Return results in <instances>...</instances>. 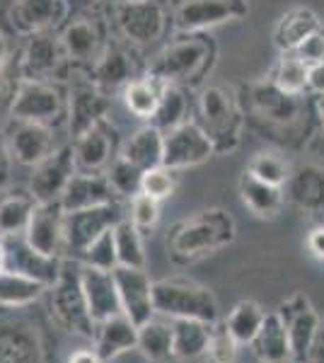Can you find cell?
<instances>
[{"instance_id":"1","label":"cell","mask_w":324,"mask_h":363,"mask_svg":"<svg viewBox=\"0 0 324 363\" xmlns=\"http://www.w3.org/2000/svg\"><path fill=\"white\" fill-rule=\"evenodd\" d=\"M235 240V220L223 208H208L184 220L169 235V252L189 262L225 247Z\"/></svg>"},{"instance_id":"2","label":"cell","mask_w":324,"mask_h":363,"mask_svg":"<svg viewBox=\"0 0 324 363\" xmlns=\"http://www.w3.org/2000/svg\"><path fill=\"white\" fill-rule=\"evenodd\" d=\"M199 124L211 138L216 153H233L242 140L245 126V114L238 97H233V92L220 85L203 87L199 95Z\"/></svg>"},{"instance_id":"3","label":"cell","mask_w":324,"mask_h":363,"mask_svg":"<svg viewBox=\"0 0 324 363\" xmlns=\"http://www.w3.org/2000/svg\"><path fill=\"white\" fill-rule=\"evenodd\" d=\"M152 303H155V315L169 320H201L208 325L218 322V301L213 291L196 281H152Z\"/></svg>"},{"instance_id":"4","label":"cell","mask_w":324,"mask_h":363,"mask_svg":"<svg viewBox=\"0 0 324 363\" xmlns=\"http://www.w3.org/2000/svg\"><path fill=\"white\" fill-rule=\"evenodd\" d=\"M49 308L63 330L87 339L95 337L97 325L90 315L85 291L80 284V264H63L58 279L49 286Z\"/></svg>"},{"instance_id":"5","label":"cell","mask_w":324,"mask_h":363,"mask_svg":"<svg viewBox=\"0 0 324 363\" xmlns=\"http://www.w3.org/2000/svg\"><path fill=\"white\" fill-rule=\"evenodd\" d=\"M213 58V46L203 37H189L164 46V49L150 61L148 75L160 80L162 85H186L196 80L208 68Z\"/></svg>"},{"instance_id":"6","label":"cell","mask_w":324,"mask_h":363,"mask_svg":"<svg viewBox=\"0 0 324 363\" xmlns=\"http://www.w3.org/2000/svg\"><path fill=\"white\" fill-rule=\"evenodd\" d=\"M68 112V99L63 90L49 80H20L13 102H10V119L34 121V124L51 126Z\"/></svg>"},{"instance_id":"7","label":"cell","mask_w":324,"mask_h":363,"mask_svg":"<svg viewBox=\"0 0 324 363\" xmlns=\"http://www.w3.org/2000/svg\"><path fill=\"white\" fill-rule=\"evenodd\" d=\"M126 218L119 201L104 203V206L68 211L63 216V250L68 255L80 257L102 233L111 230Z\"/></svg>"},{"instance_id":"8","label":"cell","mask_w":324,"mask_h":363,"mask_svg":"<svg viewBox=\"0 0 324 363\" xmlns=\"http://www.w3.org/2000/svg\"><path fill=\"white\" fill-rule=\"evenodd\" d=\"M20 310L0 306V363H44L39 330Z\"/></svg>"},{"instance_id":"9","label":"cell","mask_w":324,"mask_h":363,"mask_svg":"<svg viewBox=\"0 0 324 363\" xmlns=\"http://www.w3.org/2000/svg\"><path fill=\"white\" fill-rule=\"evenodd\" d=\"M247 0H174V27L196 34L247 15Z\"/></svg>"},{"instance_id":"10","label":"cell","mask_w":324,"mask_h":363,"mask_svg":"<svg viewBox=\"0 0 324 363\" xmlns=\"http://www.w3.org/2000/svg\"><path fill=\"white\" fill-rule=\"evenodd\" d=\"M167 15L157 0H121L116 5V27L133 46H150L164 34Z\"/></svg>"},{"instance_id":"11","label":"cell","mask_w":324,"mask_h":363,"mask_svg":"<svg viewBox=\"0 0 324 363\" xmlns=\"http://www.w3.org/2000/svg\"><path fill=\"white\" fill-rule=\"evenodd\" d=\"M276 313L281 315L288 332V342H291V354L296 363H310L312 347H315L317 332H320V315L312 308L310 298L305 294H296L281 303Z\"/></svg>"},{"instance_id":"12","label":"cell","mask_w":324,"mask_h":363,"mask_svg":"<svg viewBox=\"0 0 324 363\" xmlns=\"http://www.w3.org/2000/svg\"><path fill=\"white\" fill-rule=\"evenodd\" d=\"M78 172L73 155V143L56 148L49 157L34 165L32 177H29V194L37 203L44 201H61L68 182Z\"/></svg>"},{"instance_id":"13","label":"cell","mask_w":324,"mask_h":363,"mask_svg":"<svg viewBox=\"0 0 324 363\" xmlns=\"http://www.w3.org/2000/svg\"><path fill=\"white\" fill-rule=\"evenodd\" d=\"M211 155H216L213 143L206 136V131L199 121H186V124L177 126L174 131L164 133L162 165L174 169V172L177 169L201 165Z\"/></svg>"},{"instance_id":"14","label":"cell","mask_w":324,"mask_h":363,"mask_svg":"<svg viewBox=\"0 0 324 363\" xmlns=\"http://www.w3.org/2000/svg\"><path fill=\"white\" fill-rule=\"evenodd\" d=\"M109 109H111L109 95L92 83L90 75L85 80L73 83L68 90V112H66L68 133L73 138H78L87 128H92L102 119H107Z\"/></svg>"},{"instance_id":"15","label":"cell","mask_w":324,"mask_h":363,"mask_svg":"<svg viewBox=\"0 0 324 363\" xmlns=\"http://www.w3.org/2000/svg\"><path fill=\"white\" fill-rule=\"evenodd\" d=\"M116 291H119L121 310L135 327L145 325L155 318V303H152V281L145 269L116 267L114 269Z\"/></svg>"},{"instance_id":"16","label":"cell","mask_w":324,"mask_h":363,"mask_svg":"<svg viewBox=\"0 0 324 363\" xmlns=\"http://www.w3.org/2000/svg\"><path fill=\"white\" fill-rule=\"evenodd\" d=\"M68 61L66 51H63L61 37L51 32H39V34H29L27 46L22 51V78L25 80H51L54 75H58Z\"/></svg>"},{"instance_id":"17","label":"cell","mask_w":324,"mask_h":363,"mask_svg":"<svg viewBox=\"0 0 324 363\" xmlns=\"http://www.w3.org/2000/svg\"><path fill=\"white\" fill-rule=\"evenodd\" d=\"M8 138L10 153L20 165L34 167L39 165L44 157H49L56 150L54 143V131L51 126L34 124V121H17L10 119V126L5 131Z\"/></svg>"},{"instance_id":"18","label":"cell","mask_w":324,"mask_h":363,"mask_svg":"<svg viewBox=\"0 0 324 363\" xmlns=\"http://www.w3.org/2000/svg\"><path fill=\"white\" fill-rule=\"evenodd\" d=\"M63 216L66 211H63L61 201L37 203L25 230L29 247L46 257H61V252H66L63 250Z\"/></svg>"},{"instance_id":"19","label":"cell","mask_w":324,"mask_h":363,"mask_svg":"<svg viewBox=\"0 0 324 363\" xmlns=\"http://www.w3.org/2000/svg\"><path fill=\"white\" fill-rule=\"evenodd\" d=\"M250 107L276 126H291L300 116V99L296 95H288L281 87H276L271 80H259L245 87Z\"/></svg>"},{"instance_id":"20","label":"cell","mask_w":324,"mask_h":363,"mask_svg":"<svg viewBox=\"0 0 324 363\" xmlns=\"http://www.w3.org/2000/svg\"><path fill=\"white\" fill-rule=\"evenodd\" d=\"M80 284L82 291H85L87 308H90L95 325L123 313L119 291H116L114 272H102V269L80 264Z\"/></svg>"},{"instance_id":"21","label":"cell","mask_w":324,"mask_h":363,"mask_svg":"<svg viewBox=\"0 0 324 363\" xmlns=\"http://www.w3.org/2000/svg\"><path fill=\"white\" fill-rule=\"evenodd\" d=\"M68 15L66 0H15L10 8V22L20 34L51 32Z\"/></svg>"},{"instance_id":"22","label":"cell","mask_w":324,"mask_h":363,"mask_svg":"<svg viewBox=\"0 0 324 363\" xmlns=\"http://www.w3.org/2000/svg\"><path fill=\"white\" fill-rule=\"evenodd\" d=\"M111 153H114V128L109 124V116L80 133L78 138H73L78 172H102L111 162Z\"/></svg>"},{"instance_id":"23","label":"cell","mask_w":324,"mask_h":363,"mask_svg":"<svg viewBox=\"0 0 324 363\" xmlns=\"http://www.w3.org/2000/svg\"><path fill=\"white\" fill-rule=\"evenodd\" d=\"M116 201V191L102 172H75L61 196L63 211H80Z\"/></svg>"},{"instance_id":"24","label":"cell","mask_w":324,"mask_h":363,"mask_svg":"<svg viewBox=\"0 0 324 363\" xmlns=\"http://www.w3.org/2000/svg\"><path fill=\"white\" fill-rule=\"evenodd\" d=\"M61 44L70 63L92 66L102 54V32L99 25L90 17H75L61 32Z\"/></svg>"},{"instance_id":"25","label":"cell","mask_w":324,"mask_h":363,"mask_svg":"<svg viewBox=\"0 0 324 363\" xmlns=\"http://www.w3.org/2000/svg\"><path fill=\"white\" fill-rule=\"evenodd\" d=\"M5 247H8V269L27 274V277L37 279L46 286L54 284L63 269L61 257H46V255H41V252L32 250L27 245L25 235L8 238Z\"/></svg>"},{"instance_id":"26","label":"cell","mask_w":324,"mask_h":363,"mask_svg":"<svg viewBox=\"0 0 324 363\" xmlns=\"http://www.w3.org/2000/svg\"><path fill=\"white\" fill-rule=\"evenodd\" d=\"M284 194L293 206H298L305 213H320L324 211V169L312 162L291 169Z\"/></svg>"},{"instance_id":"27","label":"cell","mask_w":324,"mask_h":363,"mask_svg":"<svg viewBox=\"0 0 324 363\" xmlns=\"http://www.w3.org/2000/svg\"><path fill=\"white\" fill-rule=\"evenodd\" d=\"M87 75H90L92 83L102 92H107V95H111V92H116V90H123L131 80H135L133 61H131V56H128V51L114 44L104 46L99 58L92 63L90 70H87Z\"/></svg>"},{"instance_id":"28","label":"cell","mask_w":324,"mask_h":363,"mask_svg":"<svg viewBox=\"0 0 324 363\" xmlns=\"http://www.w3.org/2000/svg\"><path fill=\"white\" fill-rule=\"evenodd\" d=\"M135 344H138V327H135L123 313L97 325L95 351L104 363L135 349Z\"/></svg>"},{"instance_id":"29","label":"cell","mask_w":324,"mask_h":363,"mask_svg":"<svg viewBox=\"0 0 324 363\" xmlns=\"http://www.w3.org/2000/svg\"><path fill=\"white\" fill-rule=\"evenodd\" d=\"M322 20L317 13H312L310 8H293L281 17L279 25L274 29V42L279 46L281 54H293L298 51V46L310 39L315 32H320Z\"/></svg>"},{"instance_id":"30","label":"cell","mask_w":324,"mask_h":363,"mask_svg":"<svg viewBox=\"0 0 324 363\" xmlns=\"http://www.w3.org/2000/svg\"><path fill=\"white\" fill-rule=\"evenodd\" d=\"M250 347L255 349L257 359L262 363H291L293 361L288 332L279 313H267L262 330L257 332V337L252 339Z\"/></svg>"},{"instance_id":"31","label":"cell","mask_w":324,"mask_h":363,"mask_svg":"<svg viewBox=\"0 0 324 363\" xmlns=\"http://www.w3.org/2000/svg\"><path fill=\"white\" fill-rule=\"evenodd\" d=\"M162 153H164V133L157 126L145 124L126 138L119 155L126 157L131 165L145 172L150 167L162 165Z\"/></svg>"},{"instance_id":"32","label":"cell","mask_w":324,"mask_h":363,"mask_svg":"<svg viewBox=\"0 0 324 363\" xmlns=\"http://www.w3.org/2000/svg\"><path fill=\"white\" fill-rule=\"evenodd\" d=\"M240 196H242L245 206L255 216H259V218H274L286 203L284 186L267 184V182L252 177L247 172L240 179Z\"/></svg>"},{"instance_id":"33","label":"cell","mask_w":324,"mask_h":363,"mask_svg":"<svg viewBox=\"0 0 324 363\" xmlns=\"http://www.w3.org/2000/svg\"><path fill=\"white\" fill-rule=\"evenodd\" d=\"M44 291H49V286L27 274L15 272V269L0 272V306L3 308H27L39 301Z\"/></svg>"},{"instance_id":"34","label":"cell","mask_w":324,"mask_h":363,"mask_svg":"<svg viewBox=\"0 0 324 363\" xmlns=\"http://www.w3.org/2000/svg\"><path fill=\"white\" fill-rule=\"evenodd\" d=\"M172 322V347L174 359L194 361L199 356H206V347H208L211 325L201 320H169Z\"/></svg>"},{"instance_id":"35","label":"cell","mask_w":324,"mask_h":363,"mask_svg":"<svg viewBox=\"0 0 324 363\" xmlns=\"http://www.w3.org/2000/svg\"><path fill=\"white\" fill-rule=\"evenodd\" d=\"M135 349L145 356L150 363H167L174 359L172 347V322L164 320H148L138 327V344Z\"/></svg>"},{"instance_id":"36","label":"cell","mask_w":324,"mask_h":363,"mask_svg":"<svg viewBox=\"0 0 324 363\" xmlns=\"http://www.w3.org/2000/svg\"><path fill=\"white\" fill-rule=\"evenodd\" d=\"M189 97H186L184 87L181 85H164L160 102H157V109L152 114L150 124L157 126L162 133L174 131L177 126L186 124V116H189Z\"/></svg>"},{"instance_id":"37","label":"cell","mask_w":324,"mask_h":363,"mask_svg":"<svg viewBox=\"0 0 324 363\" xmlns=\"http://www.w3.org/2000/svg\"><path fill=\"white\" fill-rule=\"evenodd\" d=\"M162 87L164 85L160 80L150 78V75L145 73L143 78H135L123 87V104H126V109L133 116L150 121L157 109V102H160Z\"/></svg>"},{"instance_id":"38","label":"cell","mask_w":324,"mask_h":363,"mask_svg":"<svg viewBox=\"0 0 324 363\" xmlns=\"http://www.w3.org/2000/svg\"><path fill=\"white\" fill-rule=\"evenodd\" d=\"M34 206L37 201L32 194H10L0 199V238L25 235Z\"/></svg>"},{"instance_id":"39","label":"cell","mask_w":324,"mask_h":363,"mask_svg":"<svg viewBox=\"0 0 324 363\" xmlns=\"http://www.w3.org/2000/svg\"><path fill=\"white\" fill-rule=\"evenodd\" d=\"M264 318H267V310L259 306V303L240 301L238 306L230 310V315L225 318V325L240 344H252V339H255L257 332L262 330Z\"/></svg>"},{"instance_id":"40","label":"cell","mask_w":324,"mask_h":363,"mask_svg":"<svg viewBox=\"0 0 324 363\" xmlns=\"http://www.w3.org/2000/svg\"><path fill=\"white\" fill-rule=\"evenodd\" d=\"M308 68L310 66L298 54H281L279 63L271 70L269 80L284 92H288V95L300 97L308 90Z\"/></svg>"},{"instance_id":"41","label":"cell","mask_w":324,"mask_h":363,"mask_svg":"<svg viewBox=\"0 0 324 363\" xmlns=\"http://www.w3.org/2000/svg\"><path fill=\"white\" fill-rule=\"evenodd\" d=\"M114 242H116V257H119V267L145 269L143 233H140L128 218H123L121 223L114 228Z\"/></svg>"},{"instance_id":"42","label":"cell","mask_w":324,"mask_h":363,"mask_svg":"<svg viewBox=\"0 0 324 363\" xmlns=\"http://www.w3.org/2000/svg\"><path fill=\"white\" fill-rule=\"evenodd\" d=\"M247 174L267 182V184L286 186L288 177H291V165H288L279 153H267V150H264V153H257L250 160Z\"/></svg>"},{"instance_id":"43","label":"cell","mask_w":324,"mask_h":363,"mask_svg":"<svg viewBox=\"0 0 324 363\" xmlns=\"http://www.w3.org/2000/svg\"><path fill=\"white\" fill-rule=\"evenodd\" d=\"M107 179L114 186L116 196L131 199L140 191V182H143V169H138L135 165L126 160V157L116 155L114 160L109 162L107 169Z\"/></svg>"},{"instance_id":"44","label":"cell","mask_w":324,"mask_h":363,"mask_svg":"<svg viewBox=\"0 0 324 363\" xmlns=\"http://www.w3.org/2000/svg\"><path fill=\"white\" fill-rule=\"evenodd\" d=\"M240 354V342L233 337V332L228 330L225 320H218L211 325V337L208 347H206V356L211 363H238Z\"/></svg>"},{"instance_id":"45","label":"cell","mask_w":324,"mask_h":363,"mask_svg":"<svg viewBox=\"0 0 324 363\" xmlns=\"http://www.w3.org/2000/svg\"><path fill=\"white\" fill-rule=\"evenodd\" d=\"M80 264L102 269V272H114L119 267V257H116V242H114V228L107 233H102L95 242L90 245L82 255L78 257Z\"/></svg>"},{"instance_id":"46","label":"cell","mask_w":324,"mask_h":363,"mask_svg":"<svg viewBox=\"0 0 324 363\" xmlns=\"http://www.w3.org/2000/svg\"><path fill=\"white\" fill-rule=\"evenodd\" d=\"M128 220L140 233L152 230L157 225V220H160V201L145 194V191H138L135 196L128 199Z\"/></svg>"},{"instance_id":"47","label":"cell","mask_w":324,"mask_h":363,"mask_svg":"<svg viewBox=\"0 0 324 363\" xmlns=\"http://www.w3.org/2000/svg\"><path fill=\"white\" fill-rule=\"evenodd\" d=\"M177 189V174L174 169L164 167V165H157V167H150L143 172V182H140V191L150 194L152 199L162 201V199H169L174 194Z\"/></svg>"},{"instance_id":"48","label":"cell","mask_w":324,"mask_h":363,"mask_svg":"<svg viewBox=\"0 0 324 363\" xmlns=\"http://www.w3.org/2000/svg\"><path fill=\"white\" fill-rule=\"evenodd\" d=\"M293 54H298L308 66L322 63L324 61V29L315 32L310 39H305V42L298 46V51H293Z\"/></svg>"},{"instance_id":"49","label":"cell","mask_w":324,"mask_h":363,"mask_svg":"<svg viewBox=\"0 0 324 363\" xmlns=\"http://www.w3.org/2000/svg\"><path fill=\"white\" fill-rule=\"evenodd\" d=\"M13 153H10V145H8V138H5V133L0 131V191L5 189V186L10 184V179H13Z\"/></svg>"},{"instance_id":"50","label":"cell","mask_w":324,"mask_h":363,"mask_svg":"<svg viewBox=\"0 0 324 363\" xmlns=\"http://www.w3.org/2000/svg\"><path fill=\"white\" fill-rule=\"evenodd\" d=\"M308 90L317 97L324 95V61L308 68Z\"/></svg>"},{"instance_id":"51","label":"cell","mask_w":324,"mask_h":363,"mask_svg":"<svg viewBox=\"0 0 324 363\" xmlns=\"http://www.w3.org/2000/svg\"><path fill=\"white\" fill-rule=\"evenodd\" d=\"M308 250H310V255L315 257V259L324 262V225H317V228H312V230H310Z\"/></svg>"},{"instance_id":"52","label":"cell","mask_w":324,"mask_h":363,"mask_svg":"<svg viewBox=\"0 0 324 363\" xmlns=\"http://www.w3.org/2000/svg\"><path fill=\"white\" fill-rule=\"evenodd\" d=\"M68 363H104V361L99 359V354L95 349H80V351H73V354H70Z\"/></svg>"},{"instance_id":"53","label":"cell","mask_w":324,"mask_h":363,"mask_svg":"<svg viewBox=\"0 0 324 363\" xmlns=\"http://www.w3.org/2000/svg\"><path fill=\"white\" fill-rule=\"evenodd\" d=\"M310 363H324V320L320 322V332H317L315 347H312Z\"/></svg>"},{"instance_id":"54","label":"cell","mask_w":324,"mask_h":363,"mask_svg":"<svg viewBox=\"0 0 324 363\" xmlns=\"http://www.w3.org/2000/svg\"><path fill=\"white\" fill-rule=\"evenodd\" d=\"M8 54H10V44H8V37L0 32V66L8 61Z\"/></svg>"},{"instance_id":"55","label":"cell","mask_w":324,"mask_h":363,"mask_svg":"<svg viewBox=\"0 0 324 363\" xmlns=\"http://www.w3.org/2000/svg\"><path fill=\"white\" fill-rule=\"evenodd\" d=\"M8 269V247H5V240L0 238V272Z\"/></svg>"},{"instance_id":"56","label":"cell","mask_w":324,"mask_h":363,"mask_svg":"<svg viewBox=\"0 0 324 363\" xmlns=\"http://www.w3.org/2000/svg\"><path fill=\"white\" fill-rule=\"evenodd\" d=\"M317 112H320V121H322V128H324V95L317 99Z\"/></svg>"},{"instance_id":"57","label":"cell","mask_w":324,"mask_h":363,"mask_svg":"<svg viewBox=\"0 0 324 363\" xmlns=\"http://www.w3.org/2000/svg\"><path fill=\"white\" fill-rule=\"evenodd\" d=\"M128 3H133V0H128Z\"/></svg>"},{"instance_id":"58","label":"cell","mask_w":324,"mask_h":363,"mask_svg":"<svg viewBox=\"0 0 324 363\" xmlns=\"http://www.w3.org/2000/svg\"><path fill=\"white\" fill-rule=\"evenodd\" d=\"M291 363H296V361H291Z\"/></svg>"}]
</instances>
